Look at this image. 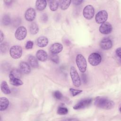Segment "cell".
I'll use <instances>...</instances> for the list:
<instances>
[{
  "instance_id": "1",
  "label": "cell",
  "mask_w": 121,
  "mask_h": 121,
  "mask_svg": "<svg viewBox=\"0 0 121 121\" xmlns=\"http://www.w3.org/2000/svg\"><path fill=\"white\" fill-rule=\"evenodd\" d=\"M95 104L99 108L110 110L114 107V103L105 97L98 96L95 99Z\"/></svg>"
},
{
  "instance_id": "2",
  "label": "cell",
  "mask_w": 121,
  "mask_h": 121,
  "mask_svg": "<svg viewBox=\"0 0 121 121\" xmlns=\"http://www.w3.org/2000/svg\"><path fill=\"white\" fill-rule=\"evenodd\" d=\"M76 62L80 71L82 73H84L87 67L86 61L84 56L81 54H78L76 56Z\"/></svg>"
},
{
  "instance_id": "3",
  "label": "cell",
  "mask_w": 121,
  "mask_h": 121,
  "mask_svg": "<svg viewBox=\"0 0 121 121\" xmlns=\"http://www.w3.org/2000/svg\"><path fill=\"white\" fill-rule=\"evenodd\" d=\"M70 75L74 86L79 87L81 84V81L79 76L74 67H71L70 69Z\"/></svg>"
},
{
  "instance_id": "4",
  "label": "cell",
  "mask_w": 121,
  "mask_h": 121,
  "mask_svg": "<svg viewBox=\"0 0 121 121\" xmlns=\"http://www.w3.org/2000/svg\"><path fill=\"white\" fill-rule=\"evenodd\" d=\"M102 60L101 55L97 52H93L90 54L88 58L89 63L93 66L99 65Z\"/></svg>"
},
{
  "instance_id": "5",
  "label": "cell",
  "mask_w": 121,
  "mask_h": 121,
  "mask_svg": "<svg viewBox=\"0 0 121 121\" xmlns=\"http://www.w3.org/2000/svg\"><path fill=\"white\" fill-rule=\"evenodd\" d=\"M9 54L12 58L14 59H18L22 55V49L19 45H14L10 48Z\"/></svg>"
},
{
  "instance_id": "6",
  "label": "cell",
  "mask_w": 121,
  "mask_h": 121,
  "mask_svg": "<svg viewBox=\"0 0 121 121\" xmlns=\"http://www.w3.org/2000/svg\"><path fill=\"white\" fill-rule=\"evenodd\" d=\"M92 102V99L91 98H84L76 104L73 106V109L75 110H79L85 108L90 105Z\"/></svg>"
},
{
  "instance_id": "7",
  "label": "cell",
  "mask_w": 121,
  "mask_h": 121,
  "mask_svg": "<svg viewBox=\"0 0 121 121\" xmlns=\"http://www.w3.org/2000/svg\"><path fill=\"white\" fill-rule=\"evenodd\" d=\"M95 15V9L91 5H88L85 6L83 10V15L84 17L87 19H92Z\"/></svg>"
},
{
  "instance_id": "8",
  "label": "cell",
  "mask_w": 121,
  "mask_h": 121,
  "mask_svg": "<svg viewBox=\"0 0 121 121\" xmlns=\"http://www.w3.org/2000/svg\"><path fill=\"white\" fill-rule=\"evenodd\" d=\"M108 18V13L106 10L99 11L95 15V20L97 24H101L106 22Z\"/></svg>"
},
{
  "instance_id": "9",
  "label": "cell",
  "mask_w": 121,
  "mask_h": 121,
  "mask_svg": "<svg viewBox=\"0 0 121 121\" xmlns=\"http://www.w3.org/2000/svg\"><path fill=\"white\" fill-rule=\"evenodd\" d=\"M27 35L26 28L23 26H19L16 30L15 36L18 40H22L25 38Z\"/></svg>"
},
{
  "instance_id": "10",
  "label": "cell",
  "mask_w": 121,
  "mask_h": 121,
  "mask_svg": "<svg viewBox=\"0 0 121 121\" xmlns=\"http://www.w3.org/2000/svg\"><path fill=\"white\" fill-rule=\"evenodd\" d=\"M112 29V27L111 24L106 21L102 23L99 29L100 32L104 35H107L111 33Z\"/></svg>"
},
{
  "instance_id": "11",
  "label": "cell",
  "mask_w": 121,
  "mask_h": 121,
  "mask_svg": "<svg viewBox=\"0 0 121 121\" xmlns=\"http://www.w3.org/2000/svg\"><path fill=\"white\" fill-rule=\"evenodd\" d=\"M100 46L104 50H109L112 46V41L109 38H104L101 41Z\"/></svg>"
},
{
  "instance_id": "12",
  "label": "cell",
  "mask_w": 121,
  "mask_h": 121,
  "mask_svg": "<svg viewBox=\"0 0 121 121\" xmlns=\"http://www.w3.org/2000/svg\"><path fill=\"white\" fill-rule=\"evenodd\" d=\"M36 16V12L34 9L30 8L28 9L25 14L26 19L29 22H31L34 20Z\"/></svg>"
},
{
  "instance_id": "13",
  "label": "cell",
  "mask_w": 121,
  "mask_h": 121,
  "mask_svg": "<svg viewBox=\"0 0 121 121\" xmlns=\"http://www.w3.org/2000/svg\"><path fill=\"white\" fill-rule=\"evenodd\" d=\"M19 70L22 73L24 74H28L31 70L30 65L25 61L20 62L19 64Z\"/></svg>"
},
{
  "instance_id": "14",
  "label": "cell",
  "mask_w": 121,
  "mask_h": 121,
  "mask_svg": "<svg viewBox=\"0 0 121 121\" xmlns=\"http://www.w3.org/2000/svg\"><path fill=\"white\" fill-rule=\"evenodd\" d=\"M63 49V46L61 44L58 43H54L51 45L50 50L51 53L58 54L61 52Z\"/></svg>"
},
{
  "instance_id": "15",
  "label": "cell",
  "mask_w": 121,
  "mask_h": 121,
  "mask_svg": "<svg viewBox=\"0 0 121 121\" xmlns=\"http://www.w3.org/2000/svg\"><path fill=\"white\" fill-rule=\"evenodd\" d=\"M48 43V38L44 36L39 37L36 40V44L40 47H44Z\"/></svg>"
},
{
  "instance_id": "16",
  "label": "cell",
  "mask_w": 121,
  "mask_h": 121,
  "mask_svg": "<svg viewBox=\"0 0 121 121\" xmlns=\"http://www.w3.org/2000/svg\"><path fill=\"white\" fill-rule=\"evenodd\" d=\"M37 59L41 61H45L47 60L48 55L46 52L43 50H39L37 51L36 54Z\"/></svg>"
},
{
  "instance_id": "17",
  "label": "cell",
  "mask_w": 121,
  "mask_h": 121,
  "mask_svg": "<svg viewBox=\"0 0 121 121\" xmlns=\"http://www.w3.org/2000/svg\"><path fill=\"white\" fill-rule=\"evenodd\" d=\"M9 104V100L5 97H2L0 99V110L4 111L8 108Z\"/></svg>"
},
{
  "instance_id": "18",
  "label": "cell",
  "mask_w": 121,
  "mask_h": 121,
  "mask_svg": "<svg viewBox=\"0 0 121 121\" xmlns=\"http://www.w3.org/2000/svg\"><path fill=\"white\" fill-rule=\"evenodd\" d=\"M47 6V1L45 0H38L36 1L35 7L38 10L42 11Z\"/></svg>"
},
{
  "instance_id": "19",
  "label": "cell",
  "mask_w": 121,
  "mask_h": 121,
  "mask_svg": "<svg viewBox=\"0 0 121 121\" xmlns=\"http://www.w3.org/2000/svg\"><path fill=\"white\" fill-rule=\"evenodd\" d=\"M58 1L59 6L60 8L62 10L67 9L71 2V0H61Z\"/></svg>"
},
{
  "instance_id": "20",
  "label": "cell",
  "mask_w": 121,
  "mask_h": 121,
  "mask_svg": "<svg viewBox=\"0 0 121 121\" xmlns=\"http://www.w3.org/2000/svg\"><path fill=\"white\" fill-rule=\"evenodd\" d=\"M0 89L2 92L5 94H9L11 93L10 88L5 81H3L0 84Z\"/></svg>"
},
{
  "instance_id": "21",
  "label": "cell",
  "mask_w": 121,
  "mask_h": 121,
  "mask_svg": "<svg viewBox=\"0 0 121 121\" xmlns=\"http://www.w3.org/2000/svg\"><path fill=\"white\" fill-rule=\"evenodd\" d=\"M9 81L11 84L15 86H19L23 84V82L19 79L15 78L11 76H9Z\"/></svg>"
},
{
  "instance_id": "22",
  "label": "cell",
  "mask_w": 121,
  "mask_h": 121,
  "mask_svg": "<svg viewBox=\"0 0 121 121\" xmlns=\"http://www.w3.org/2000/svg\"><path fill=\"white\" fill-rule=\"evenodd\" d=\"M28 60L29 62V64L33 68H37L38 67V62L37 61V59L32 56V55H30L28 59Z\"/></svg>"
},
{
  "instance_id": "23",
  "label": "cell",
  "mask_w": 121,
  "mask_h": 121,
  "mask_svg": "<svg viewBox=\"0 0 121 121\" xmlns=\"http://www.w3.org/2000/svg\"><path fill=\"white\" fill-rule=\"evenodd\" d=\"M22 73L20 70L17 69H13L10 72L9 76H11L15 78H20L22 75Z\"/></svg>"
},
{
  "instance_id": "24",
  "label": "cell",
  "mask_w": 121,
  "mask_h": 121,
  "mask_svg": "<svg viewBox=\"0 0 121 121\" xmlns=\"http://www.w3.org/2000/svg\"><path fill=\"white\" fill-rule=\"evenodd\" d=\"M49 6L50 7V9L52 11H56L59 6V1L57 0H49Z\"/></svg>"
},
{
  "instance_id": "25",
  "label": "cell",
  "mask_w": 121,
  "mask_h": 121,
  "mask_svg": "<svg viewBox=\"0 0 121 121\" xmlns=\"http://www.w3.org/2000/svg\"><path fill=\"white\" fill-rule=\"evenodd\" d=\"M39 31L38 26L35 22H32L30 26V33L31 34L34 35L36 34Z\"/></svg>"
},
{
  "instance_id": "26",
  "label": "cell",
  "mask_w": 121,
  "mask_h": 121,
  "mask_svg": "<svg viewBox=\"0 0 121 121\" xmlns=\"http://www.w3.org/2000/svg\"><path fill=\"white\" fill-rule=\"evenodd\" d=\"M11 22L10 18L8 15H4L1 19V23L4 26L9 25Z\"/></svg>"
},
{
  "instance_id": "27",
  "label": "cell",
  "mask_w": 121,
  "mask_h": 121,
  "mask_svg": "<svg viewBox=\"0 0 121 121\" xmlns=\"http://www.w3.org/2000/svg\"><path fill=\"white\" fill-rule=\"evenodd\" d=\"M9 48V44L7 42H3L1 43L0 46V52L1 53H5L6 52Z\"/></svg>"
},
{
  "instance_id": "28",
  "label": "cell",
  "mask_w": 121,
  "mask_h": 121,
  "mask_svg": "<svg viewBox=\"0 0 121 121\" xmlns=\"http://www.w3.org/2000/svg\"><path fill=\"white\" fill-rule=\"evenodd\" d=\"M68 112V110L65 107H60L57 110V113L60 115H65Z\"/></svg>"
},
{
  "instance_id": "29",
  "label": "cell",
  "mask_w": 121,
  "mask_h": 121,
  "mask_svg": "<svg viewBox=\"0 0 121 121\" xmlns=\"http://www.w3.org/2000/svg\"><path fill=\"white\" fill-rule=\"evenodd\" d=\"M50 59L52 61L55 63L57 64L59 62V57L57 54L51 53V54L50 55Z\"/></svg>"
},
{
  "instance_id": "30",
  "label": "cell",
  "mask_w": 121,
  "mask_h": 121,
  "mask_svg": "<svg viewBox=\"0 0 121 121\" xmlns=\"http://www.w3.org/2000/svg\"><path fill=\"white\" fill-rule=\"evenodd\" d=\"M53 97L57 99V100H60L61 98H62V95L61 94V93L58 91V90H57V91H55L53 92Z\"/></svg>"
},
{
  "instance_id": "31",
  "label": "cell",
  "mask_w": 121,
  "mask_h": 121,
  "mask_svg": "<svg viewBox=\"0 0 121 121\" xmlns=\"http://www.w3.org/2000/svg\"><path fill=\"white\" fill-rule=\"evenodd\" d=\"M69 91L71 93L72 95L73 96H75L76 95H78L79 94L82 92V90H79V89H75L74 88H70Z\"/></svg>"
},
{
  "instance_id": "32",
  "label": "cell",
  "mask_w": 121,
  "mask_h": 121,
  "mask_svg": "<svg viewBox=\"0 0 121 121\" xmlns=\"http://www.w3.org/2000/svg\"><path fill=\"white\" fill-rule=\"evenodd\" d=\"M33 42L32 41H28L26 44L25 48L26 49H31L33 48Z\"/></svg>"
},
{
  "instance_id": "33",
  "label": "cell",
  "mask_w": 121,
  "mask_h": 121,
  "mask_svg": "<svg viewBox=\"0 0 121 121\" xmlns=\"http://www.w3.org/2000/svg\"><path fill=\"white\" fill-rule=\"evenodd\" d=\"M121 48L120 47L118 48L116 50V55L119 57V58L120 59H121Z\"/></svg>"
},
{
  "instance_id": "34",
  "label": "cell",
  "mask_w": 121,
  "mask_h": 121,
  "mask_svg": "<svg viewBox=\"0 0 121 121\" xmlns=\"http://www.w3.org/2000/svg\"><path fill=\"white\" fill-rule=\"evenodd\" d=\"M83 1V0H72L71 2L76 5H80Z\"/></svg>"
},
{
  "instance_id": "35",
  "label": "cell",
  "mask_w": 121,
  "mask_h": 121,
  "mask_svg": "<svg viewBox=\"0 0 121 121\" xmlns=\"http://www.w3.org/2000/svg\"><path fill=\"white\" fill-rule=\"evenodd\" d=\"M41 19L43 21V22H46V21L48 19V17H47V16L45 14H44L43 15V16L41 17Z\"/></svg>"
},
{
  "instance_id": "36",
  "label": "cell",
  "mask_w": 121,
  "mask_h": 121,
  "mask_svg": "<svg viewBox=\"0 0 121 121\" xmlns=\"http://www.w3.org/2000/svg\"><path fill=\"white\" fill-rule=\"evenodd\" d=\"M4 35L2 33V32L1 31H0V43H2L3 40L4 39Z\"/></svg>"
},
{
  "instance_id": "37",
  "label": "cell",
  "mask_w": 121,
  "mask_h": 121,
  "mask_svg": "<svg viewBox=\"0 0 121 121\" xmlns=\"http://www.w3.org/2000/svg\"><path fill=\"white\" fill-rule=\"evenodd\" d=\"M86 75L85 74H83L82 75V80H83V81L86 83L87 80H86Z\"/></svg>"
},
{
  "instance_id": "38",
  "label": "cell",
  "mask_w": 121,
  "mask_h": 121,
  "mask_svg": "<svg viewBox=\"0 0 121 121\" xmlns=\"http://www.w3.org/2000/svg\"><path fill=\"white\" fill-rule=\"evenodd\" d=\"M5 2V3L6 4H10L11 2H12V1H10V0H8V1H4Z\"/></svg>"
}]
</instances>
